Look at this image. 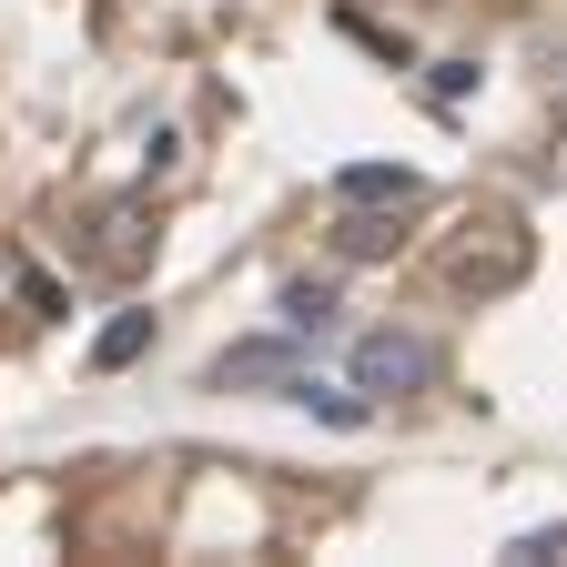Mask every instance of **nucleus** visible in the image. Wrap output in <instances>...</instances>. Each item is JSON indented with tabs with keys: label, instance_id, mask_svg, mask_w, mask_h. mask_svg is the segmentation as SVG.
<instances>
[{
	"label": "nucleus",
	"instance_id": "f03ea898",
	"mask_svg": "<svg viewBox=\"0 0 567 567\" xmlns=\"http://www.w3.org/2000/svg\"><path fill=\"white\" fill-rule=\"evenodd\" d=\"M295 375H305V334H254V344L213 354V385L224 395H284Z\"/></svg>",
	"mask_w": 567,
	"mask_h": 567
},
{
	"label": "nucleus",
	"instance_id": "6e6552de",
	"mask_svg": "<svg viewBox=\"0 0 567 567\" xmlns=\"http://www.w3.org/2000/svg\"><path fill=\"white\" fill-rule=\"evenodd\" d=\"M557 547H567V517H557V527H527L507 557H517V567H537V557H557Z\"/></svg>",
	"mask_w": 567,
	"mask_h": 567
},
{
	"label": "nucleus",
	"instance_id": "20e7f679",
	"mask_svg": "<svg viewBox=\"0 0 567 567\" xmlns=\"http://www.w3.org/2000/svg\"><path fill=\"white\" fill-rule=\"evenodd\" d=\"M334 203H415V173L405 163H344L334 173Z\"/></svg>",
	"mask_w": 567,
	"mask_h": 567
},
{
	"label": "nucleus",
	"instance_id": "39448f33",
	"mask_svg": "<svg viewBox=\"0 0 567 567\" xmlns=\"http://www.w3.org/2000/svg\"><path fill=\"white\" fill-rule=\"evenodd\" d=\"M284 395H295V405H315V415H324V425H365V415H375V405H365V395H354V385H324V375H315V365H305V375H295V385H284Z\"/></svg>",
	"mask_w": 567,
	"mask_h": 567
},
{
	"label": "nucleus",
	"instance_id": "423d86ee",
	"mask_svg": "<svg viewBox=\"0 0 567 567\" xmlns=\"http://www.w3.org/2000/svg\"><path fill=\"white\" fill-rule=\"evenodd\" d=\"M142 344H153V315H112V324L92 334V365H102V375H122Z\"/></svg>",
	"mask_w": 567,
	"mask_h": 567
},
{
	"label": "nucleus",
	"instance_id": "7ed1b4c3",
	"mask_svg": "<svg viewBox=\"0 0 567 567\" xmlns=\"http://www.w3.org/2000/svg\"><path fill=\"white\" fill-rule=\"evenodd\" d=\"M395 213H405V203H395ZM395 213H385V203H344L334 254H344V264H385V254H395Z\"/></svg>",
	"mask_w": 567,
	"mask_h": 567
},
{
	"label": "nucleus",
	"instance_id": "f257e3e1",
	"mask_svg": "<svg viewBox=\"0 0 567 567\" xmlns=\"http://www.w3.org/2000/svg\"><path fill=\"white\" fill-rule=\"evenodd\" d=\"M344 375H354V395H365V405L425 395V385H436V344L405 334V324H375V334H354V344H344Z\"/></svg>",
	"mask_w": 567,
	"mask_h": 567
},
{
	"label": "nucleus",
	"instance_id": "0eeeda50",
	"mask_svg": "<svg viewBox=\"0 0 567 567\" xmlns=\"http://www.w3.org/2000/svg\"><path fill=\"white\" fill-rule=\"evenodd\" d=\"M284 334H334V295H324V284H284Z\"/></svg>",
	"mask_w": 567,
	"mask_h": 567
}]
</instances>
